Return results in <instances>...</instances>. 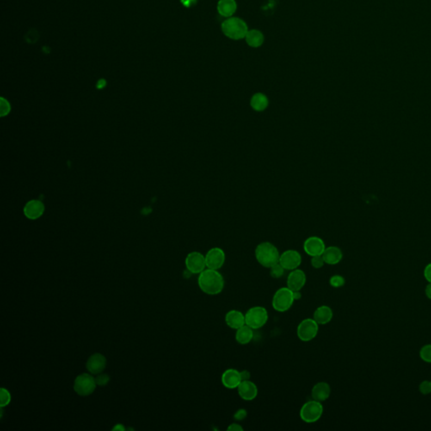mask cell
Here are the masks:
<instances>
[{
  "mask_svg": "<svg viewBox=\"0 0 431 431\" xmlns=\"http://www.w3.org/2000/svg\"><path fill=\"white\" fill-rule=\"evenodd\" d=\"M198 286L204 293L215 296L223 291L225 281L223 274L218 271L206 268L199 274Z\"/></svg>",
  "mask_w": 431,
  "mask_h": 431,
  "instance_id": "1",
  "label": "cell"
},
{
  "mask_svg": "<svg viewBox=\"0 0 431 431\" xmlns=\"http://www.w3.org/2000/svg\"><path fill=\"white\" fill-rule=\"evenodd\" d=\"M254 254L258 263L265 268H272L280 260V252L273 243L270 242H263L258 244Z\"/></svg>",
  "mask_w": 431,
  "mask_h": 431,
  "instance_id": "2",
  "label": "cell"
},
{
  "mask_svg": "<svg viewBox=\"0 0 431 431\" xmlns=\"http://www.w3.org/2000/svg\"><path fill=\"white\" fill-rule=\"evenodd\" d=\"M222 31L226 37L233 40L245 38L248 33V26L242 19L237 17L228 18L222 24Z\"/></svg>",
  "mask_w": 431,
  "mask_h": 431,
  "instance_id": "3",
  "label": "cell"
},
{
  "mask_svg": "<svg viewBox=\"0 0 431 431\" xmlns=\"http://www.w3.org/2000/svg\"><path fill=\"white\" fill-rule=\"evenodd\" d=\"M294 302L293 291L287 286L281 287L278 289L274 294L272 299V307L276 312L285 313L291 309Z\"/></svg>",
  "mask_w": 431,
  "mask_h": 431,
  "instance_id": "4",
  "label": "cell"
},
{
  "mask_svg": "<svg viewBox=\"0 0 431 431\" xmlns=\"http://www.w3.org/2000/svg\"><path fill=\"white\" fill-rule=\"evenodd\" d=\"M269 319L268 312L265 308L256 306L248 309L245 313V324L253 329H259L266 325Z\"/></svg>",
  "mask_w": 431,
  "mask_h": 431,
  "instance_id": "5",
  "label": "cell"
},
{
  "mask_svg": "<svg viewBox=\"0 0 431 431\" xmlns=\"http://www.w3.org/2000/svg\"><path fill=\"white\" fill-rule=\"evenodd\" d=\"M323 407L321 402L316 400H310L304 403L300 409V418L306 423L317 422L322 417Z\"/></svg>",
  "mask_w": 431,
  "mask_h": 431,
  "instance_id": "6",
  "label": "cell"
},
{
  "mask_svg": "<svg viewBox=\"0 0 431 431\" xmlns=\"http://www.w3.org/2000/svg\"><path fill=\"white\" fill-rule=\"evenodd\" d=\"M319 324L313 318H306L297 328V337L303 342H309L317 337Z\"/></svg>",
  "mask_w": 431,
  "mask_h": 431,
  "instance_id": "7",
  "label": "cell"
},
{
  "mask_svg": "<svg viewBox=\"0 0 431 431\" xmlns=\"http://www.w3.org/2000/svg\"><path fill=\"white\" fill-rule=\"evenodd\" d=\"M96 386L97 384L94 377L88 373H83L76 377L74 384V389L78 395L85 397L94 392Z\"/></svg>",
  "mask_w": 431,
  "mask_h": 431,
  "instance_id": "8",
  "label": "cell"
},
{
  "mask_svg": "<svg viewBox=\"0 0 431 431\" xmlns=\"http://www.w3.org/2000/svg\"><path fill=\"white\" fill-rule=\"evenodd\" d=\"M186 266L192 274H200L206 269V256L200 252H192L186 256Z\"/></svg>",
  "mask_w": 431,
  "mask_h": 431,
  "instance_id": "9",
  "label": "cell"
},
{
  "mask_svg": "<svg viewBox=\"0 0 431 431\" xmlns=\"http://www.w3.org/2000/svg\"><path fill=\"white\" fill-rule=\"evenodd\" d=\"M279 263L286 271H293L302 264V255L299 252L294 249H289L280 254Z\"/></svg>",
  "mask_w": 431,
  "mask_h": 431,
  "instance_id": "10",
  "label": "cell"
},
{
  "mask_svg": "<svg viewBox=\"0 0 431 431\" xmlns=\"http://www.w3.org/2000/svg\"><path fill=\"white\" fill-rule=\"evenodd\" d=\"M205 256H206V268L218 271L225 264V252L218 247H214L209 249Z\"/></svg>",
  "mask_w": 431,
  "mask_h": 431,
  "instance_id": "11",
  "label": "cell"
},
{
  "mask_svg": "<svg viewBox=\"0 0 431 431\" xmlns=\"http://www.w3.org/2000/svg\"><path fill=\"white\" fill-rule=\"evenodd\" d=\"M325 243L321 237L317 236H312L305 240L303 243V249L306 254L313 257L317 255H322L325 250Z\"/></svg>",
  "mask_w": 431,
  "mask_h": 431,
  "instance_id": "12",
  "label": "cell"
},
{
  "mask_svg": "<svg viewBox=\"0 0 431 431\" xmlns=\"http://www.w3.org/2000/svg\"><path fill=\"white\" fill-rule=\"evenodd\" d=\"M106 358L100 353H95L89 356L86 363V368L93 375L100 374L106 367Z\"/></svg>",
  "mask_w": 431,
  "mask_h": 431,
  "instance_id": "13",
  "label": "cell"
},
{
  "mask_svg": "<svg viewBox=\"0 0 431 431\" xmlns=\"http://www.w3.org/2000/svg\"><path fill=\"white\" fill-rule=\"evenodd\" d=\"M307 282V276L305 272L300 270L296 269L291 271L287 277V287L291 289V291H301L305 286Z\"/></svg>",
  "mask_w": 431,
  "mask_h": 431,
  "instance_id": "14",
  "label": "cell"
},
{
  "mask_svg": "<svg viewBox=\"0 0 431 431\" xmlns=\"http://www.w3.org/2000/svg\"><path fill=\"white\" fill-rule=\"evenodd\" d=\"M24 215L30 220H37L42 216L45 211V206L39 200H31L24 206Z\"/></svg>",
  "mask_w": 431,
  "mask_h": 431,
  "instance_id": "15",
  "label": "cell"
},
{
  "mask_svg": "<svg viewBox=\"0 0 431 431\" xmlns=\"http://www.w3.org/2000/svg\"><path fill=\"white\" fill-rule=\"evenodd\" d=\"M237 389L239 397L245 401H252L258 396L257 386L250 380L242 381Z\"/></svg>",
  "mask_w": 431,
  "mask_h": 431,
  "instance_id": "16",
  "label": "cell"
},
{
  "mask_svg": "<svg viewBox=\"0 0 431 431\" xmlns=\"http://www.w3.org/2000/svg\"><path fill=\"white\" fill-rule=\"evenodd\" d=\"M222 383L226 389H237L240 383H242V378L240 371L236 369H228L222 375Z\"/></svg>",
  "mask_w": 431,
  "mask_h": 431,
  "instance_id": "17",
  "label": "cell"
},
{
  "mask_svg": "<svg viewBox=\"0 0 431 431\" xmlns=\"http://www.w3.org/2000/svg\"><path fill=\"white\" fill-rule=\"evenodd\" d=\"M225 322L229 328L237 330L245 325V314L238 310H230L226 314Z\"/></svg>",
  "mask_w": 431,
  "mask_h": 431,
  "instance_id": "18",
  "label": "cell"
},
{
  "mask_svg": "<svg viewBox=\"0 0 431 431\" xmlns=\"http://www.w3.org/2000/svg\"><path fill=\"white\" fill-rule=\"evenodd\" d=\"M331 394V388L328 383L325 382H320L313 386L312 389L311 396L313 399L318 402H324L328 399Z\"/></svg>",
  "mask_w": 431,
  "mask_h": 431,
  "instance_id": "19",
  "label": "cell"
},
{
  "mask_svg": "<svg viewBox=\"0 0 431 431\" xmlns=\"http://www.w3.org/2000/svg\"><path fill=\"white\" fill-rule=\"evenodd\" d=\"M322 256L325 264L329 266H334L342 260L343 253L341 249L336 246H329V247H326Z\"/></svg>",
  "mask_w": 431,
  "mask_h": 431,
  "instance_id": "20",
  "label": "cell"
},
{
  "mask_svg": "<svg viewBox=\"0 0 431 431\" xmlns=\"http://www.w3.org/2000/svg\"><path fill=\"white\" fill-rule=\"evenodd\" d=\"M334 317V313L330 307L328 306H320L313 313V318L319 325H325L327 323L331 322Z\"/></svg>",
  "mask_w": 431,
  "mask_h": 431,
  "instance_id": "21",
  "label": "cell"
},
{
  "mask_svg": "<svg viewBox=\"0 0 431 431\" xmlns=\"http://www.w3.org/2000/svg\"><path fill=\"white\" fill-rule=\"evenodd\" d=\"M269 104L270 101L268 97L263 93H255L252 96L249 102L250 107L256 112H265L268 108Z\"/></svg>",
  "mask_w": 431,
  "mask_h": 431,
  "instance_id": "22",
  "label": "cell"
},
{
  "mask_svg": "<svg viewBox=\"0 0 431 431\" xmlns=\"http://www.w3.org/2000/svg\"><path fill=\"white\" fill-rule=\"evenodd\" d=\"M237 10L235 0H219L217 3V11L222 16L230 18Z\"/></svg>",
  "mask_w": 431,
  "mask_h": 431,
  "instance_id": "23",
  "label": "cell"
},
{
  "mask_svg": "<svg viewBox=\"0 0 431 431\" xmlns=\"http://www.w3.org/2000/svg\"><path fill=\"white\" fill-rule=\"evenodd\" d=\"M254 329L250 328L249 326L243 325V327L238 328L236 330V334H235V339L239 345L245 346L251 342L253 338H254Z\"/></svg>",
  "mask_w": 431,
  "mask_h": 431,
  "instance_id": "24",
  "label": "cell"
},
{
  "mask_svg": "<svg viewBox=\"0 0 431 431\" xmlns=\"http://www.w3.org/2000/svg\"><path fill=\"white\" fill-rule=\"evenodd\" d=\"M245 40L248 46L256 48V47H260L262 45L265 38H264L262 32H260V31L251 30V31H248V33L246 35Z\"/></svg>",
  "mask_w": 431,
  "mask_h": 431,
  "instance_id": "25",
  "label": "cell"
},
{
  "mask_svg": "<svg viewBox=\"0 0 431 431\" xmlns=\"http://www.w3.org/2000/svg\"><path fill=\"white\" fill-rule=\"evenodd\" d=\"M285 271L286 270L283 268V266L280 265V263H278L274 266H272V268H270V274H271V276L273 277L274 279H279L284 275Z\"/></svg>",
  "mask_w": 431,
  "mask_h": 431,
  "instance_id": "26",
  "label": "cell"
},
{
  "mask_svg": "<svg viewBox=\"0 0 431 431\" xmlns=\"http://www.w3.org/2000/svg\"><path fill=\"white\" fill-rule=\"evenodd\" d=\"M420 356L425 362L431 364V344L426 345L420 349Z\"/></svg>",
  "mask_w": 431,
  "mask_h": 431,
  "instance_id": "27",
  "label": "cell"
},
{
  "mask_svg": "<svg viewBox=\"0 0 431 431\" xmlns=\"http://www.w3.org/2000/svg\"><path fill=\"white\" fill-rule=\"evenodd\" d=\"M329 284L334 288H340L345 286L346 279L340 274H334L329 279Z\"/></svg>",
  "mask_w": 431,
  "mask_h": 431,
  "instance_id": "28",
  "label": "cell"
},
{
  "mask_svg": "<svg viewBox=\"0 0 431 431\" xmlns=\"http://www.w3.org/2000/svg\"><path fill=\"white\" fill-rule=\"evenodd\" d=\"M11 400V396L9 392L7 389L2 388L0 390V407L3 408L5 406L9 405Z\"/></svg>",
  "mask_w": 431,
  "mask_h": 431,
  "instance_id": "29",
  "label": "cell"
},
{
  "mask_svg": "<svg viewBox=\"0 0 431 431\" xmlns=\"http://www.w3.org/2000/svg\"><path fill=\"white\" fill-rule=\"evenodd\" d=\"M11 111V106L9 101L5 98L1 97L0 99V116L3 118L9 114Z\"/></svg>",
  "mask_w": 431,
  "mask_h": 431,
  "instance_id": "30",
  "label": "cell"
},
{
  "mask_svg": "<svg viewBox=\"0 0 431 431\" xmlns=\"http://www.w3.org/2000/svg\"><path fill=\"white\" fill-rule=\"evenodd\" d=\"M419 390L423 395H429L431 393V381H423L419 386Z\"/></svg>",
  "mask_w": 431,
  "mask_h": 431,
  "instance_id": "31",
  "label": "cell"
},
{
  "mask_svg": "<svg viewBox=\"0 0 431 431\" xmlns=\"http://www.w3.org/2000/svg\"><path fill=\"white\" fill-rule=\"evenodd\" d=\"M325 265L324 260H323L322 255H317V256H313L311 259V266L314 269H321Z\"/></svg>",
  "mask_w": 431,
  "mask_h": 431,
  "instance_id": "32",
  "label": "cell"
},
{
  "mask_svg": "<svg viewBox=\"0 0 431 431\" xmlns=\"http://www.w3.org/2000/svg\"><path fill=\"white\" fill-rule=\"evenodd\" d=\"M110 379H111V378H110V376H109V375L100 373V374H98L97 377H95V382H96L97 386L104 387V386L108 384L109 382H110Z\"/></svg>",
  "mask_w": 431,
  "mask_h": 431,
  "instance_id": "33",
  "label": "cell"
},
{
  "mask_svg": "<svg viewBox=\"0 0 431 431\" xmlns=\"http://www.w3.org/2000/svg\"><path fill=\"white\" fill-rule=\"evenodd\" d=\"M247 415H248L247 410L243 409V408H240V409L235 412V414H234V418L237 421H243V420H245Z\"/></svg>",
  "mask_w": 431,
  "mask_h": 431,
  "instance_id": "34",
  "label": "cell"
},
{
  "mask_svg": "<svg viewBox=\"0 0 431 431\" xmlns=\"http://www.w3.org/2000/svg\"><path fill=\"white\" fill-rule=\"evenodd\" d=\"M424 276L429 283H431V263L427 265L424 270Z\"/></svg>",
  "mask_w": 431,
  "mask_h": 431,
  "instance_id": "35",
  "label": "cell"
},
{
  "mask_svg": "<svg viewBox=\"0 0 431 431\" xmlns=\"http://www.w3.org/2000/svg\"><path fill=\"white\" fill-rule=\"evenodd\" d=\"M229 431H243V429L242 426L237 424V423H234V424H231L230 426L228 427L227 429Z\"/></svg>",
  "mask_w": 431,
  "mask_h": 431,
  "instance_id": "36",
  "label": "cell"
},
{
  "mask_svg": "<svg viewBox=\"0 0 431 431\" xmlns=\"http://www.w3.org/2000/svg\"><path fill=\"white\" fill-rule=\"evenodd\" d=\"M240 375H241V378H242V381H247V380H250V377H251V374H250V372L249 371H247V370H243V371H240Z\"/></svg>",
  "mask_w": 431,
  "mask_h": 431,
  "instance_id": "37",
  "label": "cell"
},
{
  "mask_svg": "<svg viewBox=\"0 0 431 431\" xmlns=\"http://www.w3.org/2000/svg\"><path fill=\"white\" fill-rule=\"evenodd\" d=\"M181 1V3H183L184 5L189 8V7H192V6L196 4L197 2V0H180Z\"/></svg>",
  "mask_w": 431,
  "mask_h": 431,
  "instance_id": "38",
  "label": "cell"
},
{
  "mask_svg": "<svg viewBox=\"0 0 431 431\" xmlns=\"http://www.w3.org/2000/svg\"><path fill=\"white\" fill-rule=\"evenodd\" d=\"M425 291H426V297H428L430 300H431V283H429L428 285L426 286Z\"/></svg>",
  "mask_w": 431,
  "mask_h": 431,
  "instance_id": "39",
  "label": "cell"
},
{
  "mask_svg": "<svg viewBox=\"0 0 431 431\" xmlns=\"http://www.w3.org/2000/svg\"><path fill=\"white\" fill-rule=\"evenodd\" d=\"M293 297H294L295 301L300 300L301 298H302V293H301V291H293Z\"/></svg>",
  "mask_w": 431,
  "mask_h": 431,
  "instance_id": "40",
  "label": "cell"
},
{
  "mask_svg": "<svg viewBox=\"0 0 431 431\" xmlns=\"http://www.w3.org/2000/svg\"><path fill=\"white\" fill-rule=\"evenodd\" d=\"M126 430L125 427L123 426V425H120V424H118V425H116V426H114L113 428H112V431H124Z\"/></svg>",
  "mask_w": 431,
  "mask_h": 431,
  "instance_id": "41",
  "label": "cell"
}]
</instances>
